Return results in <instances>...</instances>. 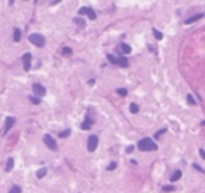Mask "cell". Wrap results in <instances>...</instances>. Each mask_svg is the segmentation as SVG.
<instances>
[{"label": "cell", "instance_id": "6da1fadb", "mask_svg": "<svg viewBox=\"0 0 205 193\" xmlns=\"http://www.w3.org/2000/svg\"><path fill=\"white\" fill-rule=\"evenodd\" d=\"M138 148L141 151H156L157 145L152 141L150 138H143L138 142Z\"/></svg>", "mask_w": 205, "mask_h": 193}, {"label": "cell", "instance_id": "7a4b0ae2", "mask_svg": "<svg viewBox=\"0 0 205 193\" xmlns=\"http://www.w3.org/2000/svg\"><path fill=\"white\" fill-rule=\"evenodd\" d=\"M28 40L31 41L32 44L35 45V47H44L45 45V38H44V35H41L38 34V32H34V34H31L30 37H28Z\"/></svg>", "mask_w": 205, "mask_h": 193}, {"label": "cell", "instance_id": "3957f363", "mask_svg": "<svg viewBox=\"0 0 205 193\" xmlns=\"http://www.w3.org/2000/svg\"><path fill=\"white\" fill-rule=\"evenodd\" d=\"M44 142H45V145H47L49 149H52V151L58 149V144H56V141L54 139V137H51L49 134H45L44 135Z\"/></svg>", "mask_w": 205, "mask_h": 193}, {"label": "cell", "instance_id": "277c9868", "mask_svg": "<svg viewBox=\"0 0 205 193\" xmlns=\"http://www.w3.org/2000/svg\"><path fill=\"white\" fill-rule=\"evenodd\" d=\"M97 145H98V137L97 135H90L89 139H87V149L90 152H93V151L97 148Z\"/></svg>", "mask_w": 205, "mask_h": 193}, {"label": "cell", "instance_id": "5b68a950", "mask_svg": "<svg viewBox=\"0 0 205 193\" xmlns=\"http://www.w3.org/2000/svg\"><path fill=\"white\" fill-rule=\"evenodd\" d=\"M32 92H34V94L38 97V96H44V94L47 93V89L39 83H34L32 85Z\"/></svg>", "mask_w": 205, "mask_h": 193}, {"label": "cell", "instance_id": "8992f818", "mask_svg": "<svg viewBox=\"0 0 205 193\" xmlns=\"http://www.w3.org/2000/svg\"><path fill=\"white\" fill-rule=\"evenodd\" d=\"M31 59H32V55L30 52H25L23 55V65H24V69L25 71H30L31 69Z\"/></svg>", "mask_w": 205, "mask_h": 193}, {"label": "cell", "instance_id": "52a82bcc", "mask_svg": "<svg viewBox=\"0 0 205 193\" xmlns=\"http://www.w3.org/2000/svg\"><path fill=\"white\" fill-rule=\"evenodd\" d=\"M79 14H80V16L87 14L90 20H94V18H96V13H94V10L90 9V7H81V9L79 10Z\"/></svg>", "mask_w": 205, "mask_h": 193}, {"label": "cell", "instance_id": "ba28073f", "mask_svg": "<svg viewBox=\"0 0 205 193\" xmlns=\"http://www.w3.org/2000/svg\"><path fill=\"white\" fill-rule=\"evenodd\" d=\"M14 123H16V120H14L13 117H7V118H6V124H4V131H3V133L6 134L7 131H9L11 127L14 126Z\"/></svg>", "mask_w": 205, "mask_h": 193}, {"label": "cell", "instance_id": "9c48e42d", "mask_svg": "<svg viewBox=\"0 0 205 193\" xmlns=\"http://www.w3.org/2000/svg\"><path fill=\"white\" fill-rule=\"evenodd\" d=\"M91 126H93V120L87 116V117H86V120L81 123V130H90V128H91Z\"/></svg>", "mask_w": 205, "mask_h": 193}, {"label": "cell", "instance_id": "30bf717a", "mask_svg": "<svg viewBox=\"0 0 205 193\" xmlns=\"http://www.w3.org/2000/svg\"><path fill=\"white\" fill-rule=\"evenodd\" d=\"M117 65H120L122 68H126L128 66V59L124 58V56H118L117 58Z\"/></svg>", "mask_w": 205, "mask_h": 193}, {"label": "cell", "instance_id": "8fae6325", "mask_svg": "<svg viewBox=\"0 0 205 193\" xmlns=\"http://www.w3.org/2000/svg\"><path fill=\"white\" fill-rule=\"evenodd\" d=\"M202 17V14H195V16H191L190 18H187L186 20V24H192V23H195V21H198V20Z\"/></svg>", "mask_w": 205, "mask_h": 193}, {"label": "cell", "instance_id": "7c38bea8", "mask_svg": "<svg viewBox=\"0 0 205 193\" xmlns=\"http://www.w3.org/2000/svg\"><path fill=\"white\" fill-rule=\"evenodd\" d=\"M181 171H174V173L171 175V178H170V180L171 182H176V180H178L180 178H181Z\"/></svg>", "mask_w": 205, "mask_h": 193}, {"label": "cell", "instance_id": "4fadbf2b", "mask_svg": "<svg viewBox=\"0 0 205 193\" xmlns=\"http://www.w3.org/2000/svg\"><path fill=\"white\" fill-rule=\"evenodd\" d=\"M14 166V159L13 158H9L7 159V165H6V172H10Z\"/></svg>", "mask_w": 205, "mask_h": 193}, {"label": "cell", "instance_id": "5bb4252c", "mask_svg": "<svg viewBox=\"0 0 205 193\" xmlns=\"http://www.w3.org/2000/svg\"><path fill=\"white\" fill-rule=\"evenodd\" d=\"M13 38H14L16 42H18V41L21 40V31H20L18 28H14V37Z\"/></svg>", "mask_w": 205, "mask_h": 193}, {"label": "cell", "instance_id": "9a60e30c", "mask_svg": "<svg viewBox=\"0 0 205 193\" xmlns=\"http://www.w3.org/2000/svg\"><path fill=\"white\" fill-rule=\"evenodd\" d=\"M120 47H121L120 50H121L122 52H124V54H129V52H131V47H129L128 44H121Z\"/></svg>", "mask_w": 205, "mask_h": 193}, {"label": "cell", "instance_id": "2e32d148", "mask_svg": "<svg viewBox=\"0 0 205 193\" xmlns=\"http://www.w3.org/2000/svg\"><path fill=\"white\" fill-rule=\"evenodd\" d=\"M129 110H131V113H132V114H136V113L139 112V106H138L136 103H131Z\"/></svg>", "mask_w": 205, "mask_h": 193}, {"label": "cell", "instance_id": "e0dca14e", "mask_svg": "<svg viewBox=\"0 0 205 193\" xmlns=\"http://www.w3.org/2000/svg\"><path fill=\"white\" fill-rule=\"evenodd\" d=\"M45 175H47V169H45V168H41V169H38V172H37V178L38 179H42Z\"/></svg>", "mask_w": 205, "mask_h": 193}, {"label": "cell", "instance_id": "ac0fdd59", "mask_svg": "<svg viewBox=\"0 0 205 193\" xmlns=\"http://www.w3.org/2000/svg\"><path fill=\"white\" fill-rule=\"evenodd\" d=\"M69 135H70V130H65V131H60V133H59L60 138H68Z\"/></svg>", "mask_w": 205, "mask_h": 193}, {"label": "cell", "instance_id": "d6986e66", "mask_svg": "<svg viewBox=\"0 0 205 193\" xmlns=\"http://www.w3.org/2000/svg\"><path fill=\"white\" fill-rule=\"evenodd\" d=\"M9 193H21V187L17 186V185H14V186L9 190Z\"/></svg>", "mask_w": 205, "mask_h": 193}, {"label": "cell", "instance_id": "ffe728a7", "mask_svg": "<svg viewBox=\"0 0 205 193\" xmlns=\"http://www.w3.org/2000/svg\"><path fill=\"white\" fill-rule=\"evenodd\" d=\"M30 102H31L32 104H39L41 103L39 97H37V96H30Z\"/></svg>", "mask_w": 205, "mask_h": 193}, {"label": "cell", "instance_id": "44dd1931", "mask_svg": "<svg viewBox=\"0 0 205 193\" xmlns=\"http://www.w3.org/2000/svg\"><path fill=\"white\" fill-rule=\"evenodd\" d=\"M153 34H155V37H156V40H162L163 38V34L159 30H156V28H153Z\"/></svg>", "mask_w": 205, "mask_h": 193}, {"label": "cell", "instance_id": "7402d4cb", "mask_svg": "<svg viewBox=\"0 0 205 193\" xmlns=\"http://www.w3.org/2000/svg\"><path fill=\"white\" fill-rule=\"evenodd\" d=\"M107 58H108V61H110L111 64L117 65V56H114V55H111V54H108V55H107Z\"/></svg>", "mask_w": 205, "mask_h": 193}, {"label": "cell", "instance_id": "603a6c76", "mask_svg": "<svg viewBox=\"0 0 205 193\" xmlns=\"http://www.w3.org/2000/svg\"><path fill=\"white\" fill-rule=\"evenodd\" d=\"M75 23H77V26H79V27H84V20H81L80 17H76L75 18Z\"/></svg>", "mask_w": 205, "mask_h": 193}, {"label": "cell", "instance_id": "cb8c5ba5", "mask_svg": "<svg viewBox=\"0 0 205 193\" xmlns=\"http://www.w3.org/2000/svg\"><path fill=\"white\" fill-rule=\"evenodd\" d=\"M62 54H63V55H70V54H72V48L63 47V48H62Z\"/></svg>", "mask_w": 205, "mask_h": 193}, {"label": "cell", "instance_id": "d4e9b609", "mask_svg": "<svg viewBox=\"0 0 205 193\" xmlns=\"http://www.w3.org/2000/svg\"><path fill=\"white\" fill-rule=\"evenodd\" d=\"M117 93L120 94V96H126V89H124V88H120V89H117Z\"/></svg>", "mask_w": 205, "mask_h": 193}, {"label": "cell", "instance_id": "484cf974", "mask_svg": "<svg viewBox=\"0 0 205 193\" xmlns=\"http://www.w3.org/2000/svg\"><path fill=\"white\" fill-rule=\"evenodd\" d=\"M187 102L190 104H195V99L192 97V94H187Z\"/></svg>", "mask_w": 205, "mask_h": 193}, {"label": "cell", "instance_id": "4316f807", "mask_svg": "<svg viewBox=\"0 0 205 193\" xmlns=\"http://www.w3.org/2000/svg\"><path fill=\"white\" fill-rule=\"evenodd\" d=\"M165 133H166V128H163V130H159L157 133L155 134V138H160V137H162V135L165 134Z\"/></svg>", "mask_w": 205, "mask_h": 193}, {"label": "cell", "instance_id": "83f0119b", "mask_svg": "<svg viewBox=\"0 0 205 193\" xmlns=\"http://www.w3.org/2000/svg\"><path fill=\"white\" fill-rule=\"evenodd\" d=\"M115 168H117V162H111V163H110V165H108L107 171H114V169H115Z\"/></svg>", "mask_w": 205, "mask_h": 193}, {"label": "cell", "instance_id": "f1b7e54d", "mask_svg": "<svg viewBox=\"0 0 205 193\" xmlns=\"http://www.w3.org/2000/svg\"><path fill=\"white\" fill-rule=\"evenodd\" d=\"M162 189H163L165 192H173V190H174V187H173V186H163Z\"/></svg>", "mask_w": 205, "mask_h": 193}, {"label": "cell", "instance_id": "f546056e", "mask_svg": "<svg viewBox=\"0 0 205 193\" xmlns=\"http://www.w3.org/2000/svg\"><path fill=\"white\" fill-rule=\"evenodd\" d=\"M192 166H194V169H197V171H199V172H201V173H204V172H205V171L202 169V168H201L199 165H197V163H194V165H192Z\"/></svg>", "mask_w": 205, "mask_h": 193}, {"label": "cell", "instance_id": "4dcf8cb0", "mask_svg": "<svg viewBox=\"0 0 205 193\" xmlns=\"http://www.w3.org/2000/svg\"><path fill=\"white\" fill-rule=\"evenodd\" d=\"M199 155H201V158L205 159V151L204 149H199Z\"/></svg>", "mask_w": 205, "mask_h": 193}, {"label": "cell", "instance_id": "1f68e13d", "mask_svg": "<svg viewBox=\"0 0 205 193\" xmlns=\"http://www.w3.org/2000/svg\"><path fill=\"white\" fill-rule=\"evenodd\" d=\"M132 151H134V147H132V145H131V147H128V148H126V152H132Z\"/></svg>", "mask_w": 205, "mask_h": 193}]
</instances>
